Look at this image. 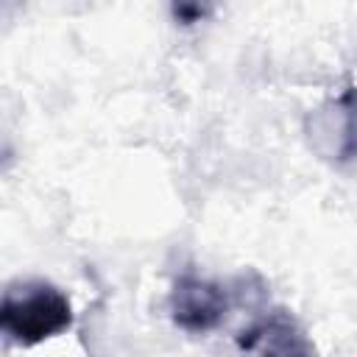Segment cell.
<instances>
[{"instance_id": "cell-1", "label": "cell", "mask_w": 357, "mask_h": 357, "mask_svg": "<svg viewBox=\"0 0 357 357\" xmlns=\"http://www.w3.org/2000/svg\"><path fill=\"white\" fill-rule=\"evenodd\" d=\"M73 304L45 279L11 282L0 301V326L17 346H39L73 326Z\"/></svg>"}, {"instance_id": "cell-2", "label": "cell", "mask_w": 357, "mask_h": 357, "mask_svg": "<svg viewBox=\"0 0 357 357\" xmlns=\"http://www.w3.org/2000/svg\"><path fill=\"white\" fill-rule=\"evenodd\" d=\"M231 307H234V290L229 287V282L198 276L192 271L176 276L167 298L170 321L190 335H206L218 329L231 312Z\"/></svg>"}, {"instance_id": "cell-3", "label": "cell", "mask_w": 357, "mask_h": 357, "mask_svg": "<svg viewBox=\"0 0 357 357\" xmlns=\"http://www.w3.org/2000/svg\"><path fill=\"white\" fill-rule=\"evenodd\" d=\"M234 340L245 357H315V343L304 324L284 307L265 310Z\"/></svg>"}, {"instance_id": "cell-4", "label": "cell", "mask_w": 357, "mask_h": 357, "mask_svg": "<svg viewBox=\"0 0 357 357\" xmlns=\"http://www.w3.org/2000/svg\"><path fill=\"white\" fill-rule=\"evenodd\" d=\"M307 134L321 156L337 165L357 162V89L349 86L315 109L307 120Z\"/></svg>"}, {"instance_id": "cell-5", "label": "cell", "mask_w": 357, "mask_h": 357, "mask_svg": "<svg viewBox=\"0 0 357 357\" xmlns=\"http://www.w3.org/2000/svg\"><path fill=\"white\" fill-rule=\"evenodd\" d=\"M212 6L209 3H195V0H181V3H173L170 6V20L181 28H192L198 22H206L212 17Z\"/></svg>"}]
</instances>
